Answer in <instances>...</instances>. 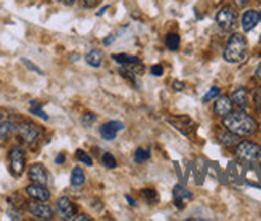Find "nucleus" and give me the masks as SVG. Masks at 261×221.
Here are the masks:
<instances>
[{"mask_svg": "<svg viewBox=\"0 0 261 221\" xmlns=\"http://www.w3.org/2000/svg\"><path fill=\"white\" fill-rule=\"evenodd\" d=\"M223 125L226 127V130L239 136H248L255 133L258 128V122L251 116L244 113V111H231L223 119Z\"/></svg>", "mask_w": 261, "mask_h": 221, "instance_id": "f257e3e1", "label": "nucleus"}, {"mask_svg": "<svg viewBox=\"0 0 261 221\" xmlns=\"http://www.w3.org/2000/svg\"><path fill=\"white\" fill-rule=\"evenodd\" d=\"M247 50H248V43L247 39L242 34L236 32L229 37V40L225 47V51H223V57L228 63H240L244 61L247 57Z\"/></svg>", "mask_w": 261, "mask_h": 221, "instance_id": "f03ea898", "label": "nucleus"}, {"mask_svg": "<svg viewBox=\"0 0 261 221\" xmlns=\"http://www.w3.org/2000/svg\"><path fill=\"white\" fill-rule=\"evenodd\" d=\"M237 155L244 160H259L261 159V146L251 143V141H242L237 144Z\"/></svg>", "mask_w": 261, "mask_h": 221, "instance_id": "7ed1b4c3", "label": "nucleus"}, {"mask_svg": "<svg viewBox=\"0 0 261 221\" xmlns=\"http://www.w3.org/2000/svg\"><path fill=\"white\" fill-rule=\"evenodd\" d=\"M10 172L13 177H21L23 172H24V167H26V155H24V151L21 147H12L10 151Z\"/></svg>", "mask_w": 261, "mask_h": 221, "instance_id": "20e7f679", "label": "nucleus"}, {"mask_svg": "<svg viewBox=\"0 0 261 221\" xmlns=\"http://www.w3.org/2000/svg\"><path fill=\"white\" fill-rule=\"evenodd\" d=\"M42 130L39 128V125L31 124V122H23L18 125V136L27 144H32L40 138Z\"/></svg>", "mask_w": 261, "mask_h": 221, "instance_id": "39448f33", "label": "nucleus"}, {"mask_svg": "<svg viewBox=\"0 0 261 221\" xmlns=\"http://www.w3.org/2000/svg\"><path fill=\"white\" fill-rule=\"evenodd\" d=\"M113 60L116 63H119L120 66L128 68L130 71H133L136 76H141L143 71H144L141 61H139L136 57H128V54H113Z\"/></svg>", "mask_w": 261, "mask_h": 221, "instance_id": "423d86ee", "label": "nucleus"}, {"mask_svg": "<svg viewBox=\"0 0 261 221\" xmlns=\"http://www.w3.org/2000/svg\"><path fill=\"white\" fill-rule=\"evenodd\" d=\"M236 20H237V13L234 12V8L229 5L223 7L217 15V23L223 29H231V27L236 24Z\"/></svg>", "mask_w": 261, "mask_h": 221, "instance_id": "0eeeda50", "label": "nucleus"}, {"mask_svg": "<svg viewBox=\"0 0 261 221\" xmlns=\"http://www.w3.org/2000/svg\"><path fill=\"white\" fill-rule=\"evenodd\" d=\"M27 211L37 219H46V221H50L53 219V210L50 205H46V204H42L40 200H37V202H31L29 205H27Z\"/></svg>", "mask_w": 261, "mask_h": 221, "instance_id": "6e6552de", "label": "nucleus"}, {"mask_svg": "<svg viewBox=\"0 0 261 221\" xmlns=\"http://www.w3.org/2000/svg\"><path fill=\"white\" fill-rule=\"evenodd\" d=\"M124 130V124L119 122V121H111V122H106L99 127V135L105 138L108 141H113L116 140V136L119 132Z\"/></svg>", "mask_w": 261, "mask_h": 221, "instance_id": "1a4fd4ad", "label": "nucleus"}, {"mask_svg": "<svg viewBox=\"0 0 261 221\" xmlns=\"http://www.w3.org/2000/svg\"><path fill=\"white\" fill-rule=\"evenodd\" d=\"M26 194L29 196L32 200H40V202H46L50 200V191L46 189L43 184H37V183H32L29 186H26Z\"/></svg>", "mask_w": 261, "mask_h": 221, "instance_id": "9d476101", "label": "nucleus"}, {"mask_svg": "<svg viewBox=\"0 0 261 221\" xmlns=\"http://www.w3.org/2000/svg\"><path fill=\"white\" fill-rule=\"evenodd\" d=\"M57 213L63 219H72L76 216V205L68 197H60L57 200Z\"/></svg>", "mask_w": 261, "mask_h": 221, "instance_id": "9b49d317", "label": "nucleus"}, {"mask_svg": "<svg viewBox=\"0 0 261 221\" xmlns=\"http://www.w3.org/2000/svg\"><path fill=\"white\" fill-rule=\"evenodd\" d=\"M27 175H29V180L32 183L43 184V186H46V183H48V172L45 170V167L42 163L31 165V169H29V172H27Z\"/></svg>", "mask_w": 261, "mask_h": 221, "instance_id": "f8f14e48", "label": "nucleus"}, {"mask_svg": "<svg viewBox=\"0 0 261 221\" xmlns=\"http://www.w3.org/2000/svg\"><path fill=\"white\" fill-rule=\"evenodd\" d=\"M213 111H215L217 116L225 117L226 114H229L232 111V99L229 96H220L215 101V106H213Z\"/></svg>", "mask_w": 261, "mask_h": 221, "instance_id": "ddd939ff", "label": "nucleus"}, {"mask_svg": "<svg viewBox=\"0 0 261 221\" xmlns=\"http://www.w3.org/2000/svg\"><path fill=\"white\" fill-rule=\"evenodd\" d=\"M259 23V15L255 10H247L242 16V29L245 32H250L251 29H255L256 24Z\"/></svg>", "mask_w": 261, "mask_h": 221, "instance_id": "4468645a", "label": "nucleus"}, {"mask_svg": "<svg viewBox=\"0 0 261 221\" xmlns=\"http://www.w3.org/2000/svg\"><path fill=\"white\" fill-rule=\"evenodd\" d=\"M232 104H236L239 107H245L248 104V91L244 87H239L234 90V93L231 95Z\"/></svg>", "mask_w": 261, "mask_h": 221, "instance_id": "2eb2a0df", "label": "nucleus"}, {"mask_svg": "<svg viewBox=\"0 0 261 221\" xmlns=\"http://www.w3.org/2000/svg\"><path fill=\"white\" fill-rule=\"evenodd\" d=\"M102 60H105V54H102L101 50H96V48L90 50L85 54V61L90 64V66H93V68H99L101 64H102Z\"/></svg>", "mask_w": 261, "mask_h": 221, "instance_id": "dca6fc26", "label": "nucleus"}, {"mask_svg": "<svg viewBox=\"0 0 261 221\" xmlns=\"http://www.w3.org/2000/svg\"><path fill=\"white\" fill-rule=\"evenodd\" d=\"M15 130H18V127L15 125V122L12 121H5V122H0V141H5L8 140Z\"/></svg>", "mask_w": 261, "mask_h": 221, "instance_id": "f3484780", "label": "nucleus"}, {"mask_svg": "<svg viewBox=\"0 0 261 221\" xmlns=\"http://www.w3.org/2000/svg\"><path fill=\"white\" fill-rule=\"evenodd\" d=\"M173 196H175L176 205H178L180 208H183V202H184V200L192 199V194H191V192H189L188 189H184L183 186H176L175 191H173Z\"/></svg>", "mask_w": 261, "mask_h": 221, "instance_id": "a211bd4d", "label": "nucleus"}, {"mask_svg": "<svg viewBox=\"0 0 261 221\" xmlns=\"http://www.w3.org/2000/svg\"><path fill=\"white\" fill-rule=\"evenodd\" d=\"M220 143H221L223 146H226V147L236 146V144H239V135H236V133H232V132L226 130V132L220 133Z\"/></svg>", "mask_w": 261, "mask_h": 221, "instance_id": "6ab92c4d", "label": "nucleus"}, {"mask_svg": "<svg viewBox=\"0 0 261 221\" xmlns=\"http://www.w3.org/2000/svg\"><path fill=\"white\" fill-rule=\"evenodd\" d=\"M85 183V173L80 167H76L72 169V173H71V184L72 186H82V184Z\"/></svg>", "mask_w": 261, "mask_h": 221, "instance_id": "aec40b11", "label": "nucleus"}, {"mask_svg": "<svg viewBox=\"0 0 261 221\" xmlns=\"http://www.w3.org/2000/svg\"><path fill=\"white\" fill-rule=\"evenodd\" d=\"M165 45H167V48L175 51V50H178L180 48V35L178 34H169L165 37Z\"/></svg>", "mask_w": 261, "mask_h": 221, "instance_id": "412c9836", "label": "nucleus"}, {"mask_svg": "<svg viewBox=\"0 0 261 221\" xmlns=\"http://www.w3.org/2000/svg\"><path fill=\"white\" fill-rule=\"evenodd\" d=\"M149 157H151V152L146 151V149H141V147H139V149H136V151H135L133 160H135V162H138V163H143V162H146Z\"/></svg>", "mask_w": 261, "mask_h": 221, "instance_id": "4be33fe9", "label": "nucleus"}, {"mask_svg": "<svg viewBox=\"0 0 261 221\" xmlns=\"http://www.w3.org/2000/svg\"><path fill=\"white\" fill-rule=\"evenodd\" d=\"M29 111H31L32 114H35V116H39L40 119H43V121H48V116L45 114V111L40 107V104H39V103H35V101H32V103H31Z\"/></svg>", "mask_w": 261, "mask_h": 221, "instance_id": "5701e85b", "label": "nucleus"}, {"mask_svg": "<svg viewBox=\"0 0 261 221\" xmlns=\"http://www.w3.org/2000/svg\"><path fill=\"white\" fill-rule=\"evenodd\" d=\"M76 157H77V160H79V162L85 163L87 167H91V165H93V160H91V157H90V155H88V154H87L85 151H82V149L76 151Z\"/></svg>", "mask_w": 261, "mask_h": 221, "instance_id": "b1692460", "label": "nucleus"}, {"mask_svg": "<svg viewBox=\"0 0 261 221\" xmlns=\"http://www.w3.org/2000/svg\"><path fill=\"white\" fill-rule=\"evenodd\" d=\"M102 163H105L108 169H116V167H117L116 159H114L109 152H106L105 155H102Z\"/></svg>", "mask_w": 261, "mask_h": 221, "instance_id": "393cba45", "label": "nucleus"}, {"mask_svg": "<svg viewBox=\"0 0 261 221\" xmlns=\"http://www.w3.org/2000/svg\"><path fill=\"white\" fill-rule=\"evenodd\" d=\"M218 95H220V88H218V87H212V88L208 90V93L203 96V103H208V101L218 98Z\"/></svg>", "mask_w": 261, "mask_h": 221, "instance_id": "a878e982", "label": "nucleus"}, {"mask_svg": "<svg viewBox=\"0 0 261 221\" xmlns=\"http://www.w3.org/2000/svg\"><path fill=\"white\" fill-rule=\"evenodd\" d=\"M96 121V116L93 114V113H87V114H83L82 116V124L85 125V127H91V124Z\"/></svg>", "mask_w": 261, "mask_h": 221, "instance_id": "bb28decb", "label": "nucleus"}, {"mask_svg": "<svg viewBox=\"0 0 261 221\" xmlns=\"http://www.w3.org/2000/svg\"><path fill=\"white\" fill-rule=\"evenodd\" d=\"M143 194H144L146 200H149V202H155L157 200V196H155V192L152 189H144Z\"/></svg>", "mask_w": 261, "mask_h": 221, "instance_id": "cd10ccee", "label": "nucleus"}, {"mask_svg": "<svg viewBox=\"0 0 261 221\" xmlns=\"http://www.w3.org/2000/svg\"><path fill=\"white\" fill-rule=\"evenodd\" d=\"M151 74L155 77H161L162 74H164V68L161 66V64H154V66L151 68Z\"/></svg>", "mask_w": 261, "mask_h": 221, "instance_id": "c85d7f7f", "label": "nucleus"}, {"mask_svg": "<svg viewBox=\"0 0 261 221\" xmlns=\"http://www.w3.org/2000/svg\"><path fill=\"white\" fill-rule=\"evenodd\" d=\"M21 61L24 63V66H27V68H29L31 71H34V72H37V74H42V71H40L39 68H37V66H34V64H32V63H31L29 60H26V58H23Z\"/></svg>", "mask_w": 261, "mask_h": 221, "instance_id": "c756f323", "label": "nucleus"}, {"mask_svg": "<svg viewBox=\"0 0 261 221\" xmlns=\"http://www.w3.org/2000/svg\"><path fill=\"white\" fill-rule=\"evenodd\" d=\"M183 88H184V84H183V82H178V80H175V82H173V90L181 91Z\"/></svg>", "mask_w": 261, "mask_h": 221, "instance_id": "7c9ffc66", "label": "nucleus"}, {"mask_svg": "<svg viewBox=\"0 0 261 221\" xmlns=\"http://www.w3.org/2000/svg\"><path fill=\"white\" fill-rule=\"evenodd\" d=\"M72 219H74V221H90L91 218L87 216V215H77V216H74Z\"/></svg>", "mask_w": 261, "mask_h": 221, "instance_id": "2f4dec72", "label": "nucleus"}, {"mask_svg": "<svg viewBox=\"0 0 261 221\" xmlns=\"http://www.w3.org/2000/svg\"><path fill=\"white\" fill-rule=\"evenodd\" d=\"M113 42H114V35H108L106 39L102 40V43H105V45H111V43H113Z\"/></svg>", "mask_w": 261, "mask_h": 221, "instance_id": "473e14b6", "label": "nucleus"}, {"mask_svg": "<svg viewBox=\"0 0 261 221\" xmlns=\"http://www.w3.org/2000/svg\"><path fill=\"white\" fill-rule=\"evenodd\" d=\"M57 2H60L63 5H72L74 2H76V0H57Z\"/></svg>", "mask_w": 261, "mask_h": 221, "instance_id": "72a5a7b5", "label": "nucleus"}, {"mask_svg": "<svg viewBox=\"0 0 261 221\" xmlns=\"http://www.w3.org/2000/svg\"><path fill=\"white\" fill-rule=\"evenodd\" d=\"M64 159H66V157H64V154H60V155H58V157H57V159H55V162H57V163L60 165V163H63V162H64Z\"/></svg>", "mask_w": 261, "mask_h": 221, "instance_id": "f704fd0d", "label": "nucleus"}, {"mask_svg": "<svg viewBox=\"0 0 261 221\" xmlns=\"http://www.w3.org/2000/svg\"><path fill=\"white\" fill-rule=\"evenodd\" d=\"M82 2H83V4H85L87 7H93V5H95V4H96V0H82Z\"/></svg>", "mask_w": 261, "mask_h": 221, "instance_id": "c9c22d12", "label": "nucleus"}, {"mask_svg": "<svg viewBox=\"0 0 261 221\" xmlns=\"http://www.w3.org/2000/svg\"><path fill=\"white\" fill-rule=\"evenodd\" d=\"M255 76H256V79L261 80V63H259V66L256 68V71H255Z\"/></svg>", "mask_w": 261, "mask_h": 221, "instance_id": "e433bc0d", "label": "nucleus"}, {"mask_svg": "<svg viewBox=\"0 0 261 221\" xmlns=\"http://www.w3.org/2000/svg\"><path fill=\"white\" fill-rule=\"evenodd\" d=\"M234 2H236V4H237L239 7H244V5H245V4L248 2V0H234Z\"/></svg>", "mask_w": 261, "mask_h": 221, "instance_id": "4c0bfd02", "label": "nucleus"}, {"mask_svg": "<svg viewBox=\"0 0 261 221\" xmlns=\"http://www.w3.org/2000/svg\"><path fill=\"white\" fill-rule=\"evenodd\" d=\"M125 197H127V200L130 202V205H136V202H135V200H133L132 197H130V196H125Z\"/></svg>", "mask_w": 261, "mask_h": 221, "instance_id": "58836bf2", "label": "nucleus"}, {"mask_svg": "<svg viewBox=\"0 0 261 221\" xmlns=\"http://www.w3.org/2000/svg\"><path fill=\"white\" fill-rule=\"evenodd\" d=\"M258 15H259V21H261V12H258Z\"/></svg>", "mask_w": 261, "mask_h": 221, "instance_id": "ea45409f", "label": "nucleus"}, {"mask_svg": "<svg viewBox=\"0 0 261 221\" xmlns=\"http://www.w3.org/2000/svg\"><path fill=\"white\" fill-rule=\"evenodd\" d=\"M0 122H2V114H0Z\"/></svg>", "mask_w": 261, "mask_h": 221, "instance_id": "a19ab883", "label": "nucleus"}]
</instances>
